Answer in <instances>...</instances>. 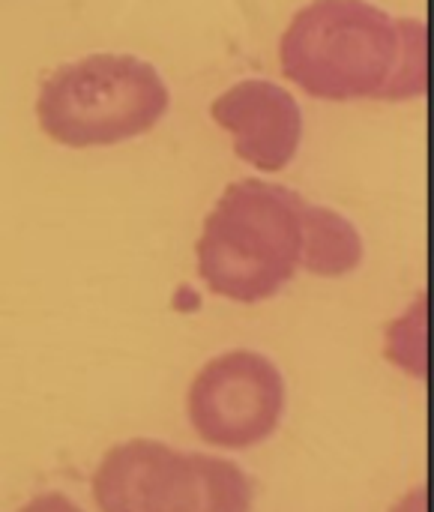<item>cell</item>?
<instances>
[{"label":"cell","mask_w":434,"mask_h":512,"mask_svg":"<svg viewBox=\"0 0 434 512\" xmlns=\"http://www.w3.org/2000/svg\"><path fill=\"white\" fill-rule=\"evenodd\" d=\"M303 198L279 183L237 180L207 213L195 258L201 282L222 300H273L300 270Z\"/></svg>","instance_id":"cell-1"},{"label":"cell","mask_w":434,"mask_h":512,"mask_svg":"<svg viewBox=\"0 0 434 512\" xmlns=\"http://www.w3.org/2000/svg\"><path fill=\"white\" fill-rule=\"evenodd\" d=\"M402 45V18L366 0H312L279 39L288 81L315 99H387Z\"/></svg>","instance_id":"cell-2"},{"label":"cell","mask_w":434,"mask_h":512,"mask_svg":"<svg viewBox=\"0 0 434 512\" xmlns=\"http://www.w3.org/2000/svg\"><path fill=\"white\" fill-rule=\"evenodd\" d=\"M168 105L171 93L153 63L132 54H90L42 81L36 120L63 147H111L150 132Z\"/></svg>","instance_id":"cell-3"},{"label":"cell","mask_w":434,"mask_h":512,"mask_svg":"<svg viewBox=\"0 0 434 512\" xmlns=\"http://www.w3.org/2000/svg\"><path fill=\"white\" fill-rule=\"evenodd\" d=\"M93 501L99 512H252L255 489L228 459L132 438L102 456Z\"/></svg>","instance_id":"cell-4"},{"label":"cell","mask_w":434,"mask_h":512,"mask_svg":"<svg viewBox=\"0 0 434 512\" xmlns=\"http://www.w3.org/2000/svg\"><path fill=\"white\" fill-rule=\"evenodd\" d=\"M288 408L282 369L249 348L207 360L189 384L192 432L219 450H252L276 435Z\"/></svg>","instance_id":"cell-5"},{"label":"cell","mask_w":434,"mask_h":512,"mask_svg":"<svg viewBox=\"0 0 434 512\" xmlns=\"http://www.w3.org/2000/svg\"><path fill=\"white\" fill-rule=\"evenodd\" d=\"M210 117L234 138V153L243 162L270 174L288 168L303 141V111L297 99L264 78L228 87L210 105Z\"/></svg>","instance_id":"cell-6"},{"label":"cell","mask_w":434,"mask_h":512,"mask_svg":"<svg viewBox=\"0 0 434 512\" xmlns=\"http://www.w3.org/2000/svg\"><path fill=\"white\" fill-rule=\"evenodd\" d=\"M363 264L360 231L336 210L303 201V249L300 267L321 279H339Z\"/></svg>","instance_id":"cell-7"},{"label":"cell","mask_w":434,"mask_h":512,"mask_svg":"<svg viewBox=\"0 0 434 512\" xmlns=\"http://www.w3.org/2000/svg\"><path fill=\"white\" fill-rule=\"evenodd\" d=\"M426 93V27L420 18H402V45L387 102L417 99Z\"/></svg>","instance_id":"cell-8"},{"label":"cell","mask_w":434,"mask_h":512,"mask_svg":"<svg viewBox=\"0 0 434 512\" xmlns=\"http://www.w3.org/2000/svg\"><path fill=\"white\" fill-rule=\"evenodd\" d=\"M18 512H84L72 498L60 495V492H45V495H36L33 501H27Z\"/></svg>","instance_id":"cell-9"},{"label":"cell","mask_w":434,"mask_h":512,"mask_svg":"<svg viewBox=\"0 0 434 512\" xmlns=\"http://www.w3.org/2000/svg\"><path fill=\"white\" fill-rule=\"evenodd\" d=\"M390 512H426V489L423 486L411 489L405 498H399V504Z\"/></svg>","instance_id":"cell-10"}]
</instances>
